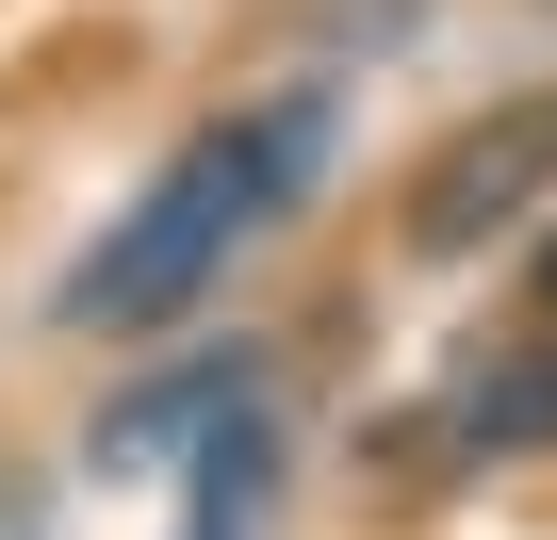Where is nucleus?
<instances>
[{
	"label": "nucleus",
	"instance_id": "obj_1",
	"mask_svg": "<svg viewBox=\"0 0 557 540\" xmlns=\"http://www.w3.org/2000/svg\"><path fill=\"white\" fill-rule=\"evenodd\" d=\"M312 164H329V83H296L278 115H230V131H197L99 246H83V279H66V328H181L213 279H230V246L262 229V213H296L312 197Z\"/></svg>",
	"mask_w": 557,
	"mask_h": 540
},
{
	"label": "nucleus",
	"instance_id": "obj_4",
	"mask_svg": "<svg viewBox=\"0 0 557 540\" xmlns=\"http://www.w3.org/2000/svg\"><path fill=\"white\" fill-rule=\"evenodd\" d=\"M557 442V328H508L443 377V459H541Z\"/></svg>",
	"mask_w": 557,
	"mask_h": 540
},
{
	"label": "nucleus",
	"instance_id": "obj_3",
	"mask_svg": "<svg viewBox=\"0 0 557 540\" xmlns=\"http://www.w3.org/2000/svg\"><path fill=\"white\" fill-rule=\"evenodd\" d=\"M246 393H262V361H246V344H197L181 377H132V393L99 410V442H83V459H99V475H164V459H197Z\"/></svg>",
	"mask_w": 557,
	"mask_h": 540
},
{
	"label": "nucleus",
	"instance_id": "obj_2",
	"mask_svg": "<svg viewBox=\"0 0 557 540\" xmlns=\"http://www.w3.org/2000/svg\"><path fill=\"white\" fill-rule=\"evenodd\" d=\"M541 197H557V99H508V115L443 131V164L410 180V262H475V246H508Z\"/></svg>",
	"mask_w": 557,
	"mask_h": 540
},
{
	"label": "nucleus",
	"instance_id": "obj_5",
	"mask_svg": "<svg viewBox=\"0 0 557 540\" xmlns=\"http://www.w3.org/2000/svg\"><path fill=\"white\" fill-rule=\"evenodd\" d=\"M524 296H541V328H557V229H541V246H524Z\"/></svg>",
	"mask_w": 557,
	"mask_h": 540
}]
</instances>
